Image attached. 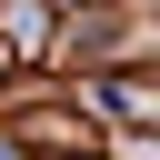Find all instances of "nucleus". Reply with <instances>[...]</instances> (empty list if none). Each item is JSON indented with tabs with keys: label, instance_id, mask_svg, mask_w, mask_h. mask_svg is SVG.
Masks as SVG:
<instances>
[{
	"label": "nucleus",
	"instance_id": "obj_1",
	"mask_svg": "<svg viewBox=\"0 0 160 160\" xmlns=\"http://www.w3.org/2000/svg\"><path fill=\"white\" fill-rule=\"evenodd\" d=\"M0 160H30V140H20V130H0Z\"/></svg>",
	"mask_w": 160,
	"mask_h": 160
},
{
	"label": "nucleus",
	"instance_id": "obj_2",
	"mask_svg": "<svg viewBox=\"0 0 160 160\" xmlns=\"http://www.w3.org/2000/svg\"><path fill=\"white\" fill-rule=\"evenodd\" d=\"M10 70H20V50H10V40H0V80H10Z\"/></svg>",
	"mask_w": 160,
	"mask_h": 160
}]
</instances>
